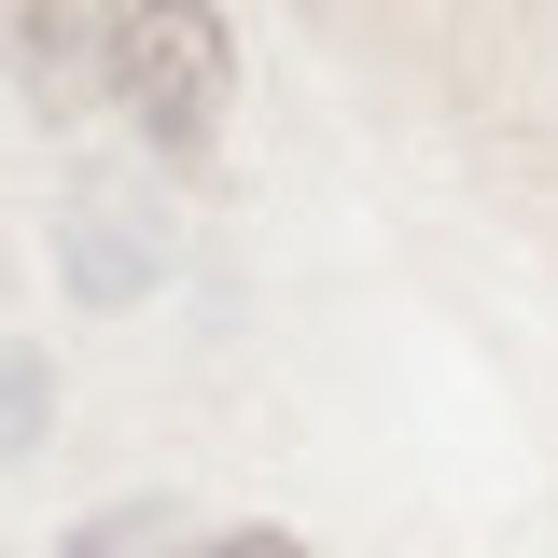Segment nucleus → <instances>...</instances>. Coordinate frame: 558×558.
Listing matches in <instances>:
<instances>
[{
    "label": "nucleus",
    "mask_w": 558,
    "mask_h": 558,
    "mask_svg": "<svg viewBox=\"0 0 558 558\" xmlns=\"http://www.w3.org/2000/svg\"><path fill=\"white\" fill-rule=\"evenodd\" d=\"M223 70H238V43H223V14H196V0H140V14H112V112H126L154 154H209V126H223Z\"/></svg>",
    "instance_id": "1"
},
{
    "label": "nucleus",
    "mask_w": 558,
    "mask_h": 558,
    "mask_svg": "<svg viewBox=\"0 0 558 558\" xmlns=\"http://www.w3.org/2000/svg\"><path fill=\"white\" fill-rule=\"evenodd\" d=\"M154 266H168V238H154V223L112 196V182H84V196H70V279L112 307V293H140Z\"/></svg>",
    "instance_id": "2"
},
{
    "label": "nucleus",
    "mask_w": 558,
    "mask_h": 558,
    "mask_svg": "<svg viewBox=\"0 0 558 558\" xmlns=\"http://www.w3.org/2000/svg\"><path fill=\"white\" fill-rule=\"evenodd\" d=\"M0 70H14L28 98H57L70 70H112V14H57V0H43V14H0Z\"/></svg>",
    "instance_id": "3"
},
{
    "label": "nucleus",
    "mask_w": 558,
    "mask_h": 558,
    "mask_svg": "<svg viewBox=\"0 0 558 558\" xmlns=\"http://www.w3.org/2000/svg\"><path fill=\"white\" fill-rule=\"evenodd\" d=\"M168 545H182V517H168V502H112V517H84L57 558H168Z\"/></svg>",
    "instance_id": "4"
},
{
    "label": "nucleus",
    "mask_w": 558,
    "mask_h": 558,
    "mask_svg": "<svg viewBox=\"0 0 558 558\" xmlns=\"http://www.w3.org/2000/svg\"><path fill=\"white\" fill-rule=\"evenodd\" d=\"M43 418H57V377H43L28 349H0V461H14V447H43Z\"/></svg>",
    "instance_id": "5"
},
{
    "label": "nucleus",
    "mask_w": 558,
    "mask_h": 558,
    "mask_svg": "<svg viewBox=\"0 0 558 558\" xmlns=\"http://www.w3.org/2000/svg\"><path fill=\"white\" fill-rule=\"evenodd\" d=\"M182 558H307L293 531H209V545H182Z\"/></svg>",
    "instance_id": "6"
}]
</instances>
